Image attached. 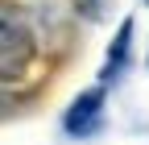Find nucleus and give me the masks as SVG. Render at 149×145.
<instances>
[{
  "label": "nucleus",
  "mask_w": 149,
  "mask_h": 145,
  "mask_svg": "<svg viewBox=\"0 0 149 145\" xmlns=\"http://www.w3.org/2000/svg\"><path fill=\"white\" fill-rule=\"evenodd\" d=\"M100 124H104V91L100 87L87 91V96H79L66 108V116H62V129L70 137H91V133H100Z\"/></svg>",
  "instance_id": "2"
},
{
  "label": "nucleus",
  "mask_w": 149,
  "mask_h": 145,
  "mask_svg": "<svg viewBox=\"0 0 149 145\" xmlns=\"http://www.w3.org/2000/svg\"><path fill=\"white\" fill-rule=\"evenodd\" d=\"M128 46H133V21H124V25H120V33H116V42H112V50H108V62H104V79H112V83H116V79L124 75Z\"/></svg>",
  "instance_id": "3"
},
{
  "label": "nucleus",
  "mask_w": 149,
  "mask_h": 145,
  "mask_svg": "<svg viewBox=\"0 0 149 145\" xmlns=\"http://www.w3.org/2000/svg\"><path fill=\"white\" fill-rule=\"evenodd\" d=\"M33 58V33L21 13L0 4V79H17Z\"/></svg>",
  "instance_id": "1"
}]
</instances>
